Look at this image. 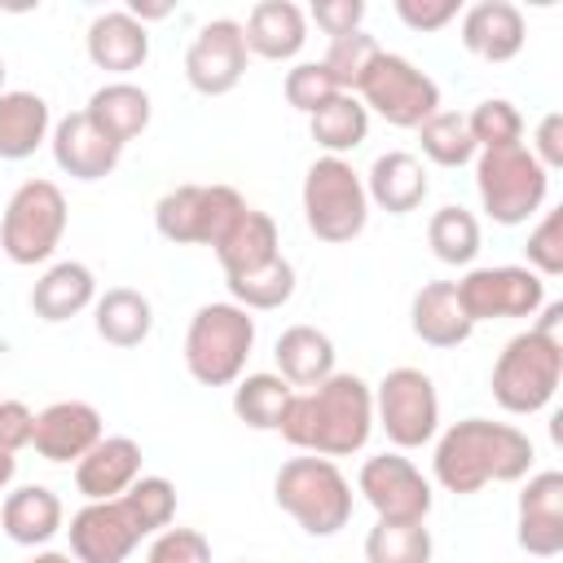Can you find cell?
<instances>
[{
	"label": "cell",
	"instance_id": "obj_1",
	"mask_svg": "<svg viewBox=\"0 0 563 563\" xmlns=\"http://www.w3.org/2000/svg\"><path fill=\"white\" fill-rule=\"evenodd\" d=\"M537 449L528 431L515 422H493V418H462L440 431L435 453H431V479L444 493L475 497L488 484H519L532 475Z\"/></svg>",
	"mask_w": 563,
	"mask_h": 563
},
{
	"label": "cell",
	"instance_id": "obj_2",
	"mask_svg": "<svg viewBox=\"0 0 563 563\" xmlns=\"http://www.w3.org/2000/svg\"><path fill=\"white\" fill-rule=\"evenodd\" d=\"M282 440L317 457H352L374 431V387L361 374L334 369L325 383L295 391L282 413Z\"/></svg>",
	"mask_w": 563,
	"mask_h": 563
},
{
	"label": "cell",
	"instance_id": "obj_3",
	"mask_svg": "<svg viewBox=\"0 0 563 563\" xmlns=\"http://www.w3.org/2000/svg\"><path fill=\"white\" fill-rule=\"evenodd\" d=\"M176 519V484L163 475H141L123 497L88 501L70 515V554L79 563H128V554L172 528Z\"/></svg>",
	"mask_w": 563,
	"mask_h": 563
},
{
	"label": "cell",
	"instance_id": "obj_4",
	"mask_svg": "<svg viewBox=\"0 0 563 563\" xmlns=\"http://www.w3.org/2000/svg\"><path fill=\"white\" fill-rule=\"evenodd\" d=\"M563 383V303H541L537 325L519 330L493 361V400L506 413H541Z\"/></svg>",
	"mask_w": 563,
	"mask_h": 563
},
{
	"label": "cell",
	"instance_id": "obj_5",
	"mask_svg": "<svg viewBox=\"0 0 563 563\" xmlns=\"http://www.w3.org/2000/svg\"><path fill=\"white\" fill-rule=\"evenodd\" d=\"M273 501L308 532V537H334L352 519V479L339 471L334 457L299 453L286 457L273 475Z\"/></svg>",
	"mask_w": 563,
	"mask_h": 563
},
{
	"label": "cell",
	"instance_id": "obj_6",
	"mask_svg": "<svg viewBox=\"0 0 563 563\" xmlns=\"http://www.w3.org/2000/svg\"><path fill=\"white\" fill-rule=\"evenodd\" d=\"M255 347V317L233 299L202 303L185 330V369L202 387H233Z\"/></svg>",
	"mask_w": 563,
	"mask_h": 563
},
{
	"label": "cell",
	"instance_id": "obj_7",
	"mask_svg": "<svg viewBox=\"0 0 563 563\" xmlns=\"http://www.w3.org/2000/svg\"><path fill=\"white\" fill-rule=\"evenodd\" d=\"M303 224L317 242L343 246L352 238L365 233L369 224V198H365V180L347 158H330L321 154L308 172H303Z\"/></svg>",
	"mask_w": 563,
	"mask_h": 563
},
{
	"label": "cell",
	"instance_id": "obj_8",
	"mask_svg": "<svg viewBox=\"0 0 563 563\" xmlns=\"http://www.w3.org/2000/svg\"><path fill=\"white\" fill-rule=\"evenodd\" d=\"M479 207L493 224H528L550 194V172L528 154V145H501L475 154Z\"/></svg>",
	"mask_w": 563,
	"mask_h": 563
},
{
	"label": "cell",
	"instance_id": "obj_9",
	"mask_svg": "<svg viewBox=\"0 0 563 563\" xmlns=\"http://www.w3.org/2000/svg\"><path fill=\"white\" fill-rule=\"evenodd\" d=\"M66 194L53 185V180H22L9 202H4V220H0V251L31 268V264H44L57 246H62V233H66Z\"/></svg>",
	"mask_w": 563,
	"mask_h": 563
},
{
	"label": "cell",
	"instance_id": "obj_10",
	"mask_svg": "<svg viewBox=\"0 0 563 563\" xmlns=\"http://www.w3.org/2000/svg\"><path fill=\"white\" fill-rule=\"evenodd\" d=\"M246 211L233 185H176L154 202V229L176 246H211Z\"/></svg>",
	"mask_w": 563,
	"mask_h": 563
},
{
	"label": "cell",
	"instance_id": "obj_11",
	"mask_svg": "<svg viewBox=\"0 0 563 563\" xmlns=\"http://www.w3.org/2000/svg\"><path fill=\"white\" fill-rule=\"evenodd\" d=\"M374 427H383V435L396 449L431 444L440 431V396H435L431 374L413 365L387 369L374 387Z\"/></svg>",
	"mask_w": 563,
	"mask_h": 563
},
{
	"label": "cell",
	"instance_id": "obj_12",
	"mask_svg": "<svg viewBox=\"0 0 563 563\" xmlns=\"http://www.w3.org/2000/svg\"><path fill=\"white\" fill-rule=\"evenodd\" d=\"M361 106L374 110L378 119H387L391 128H422L435 110H440V88L427 70H418L409 57L400 53H378L374 66L365 70L361 88H356Z\"/></svg>",
	"mask_w": 563,
	"mask_h": 563
},
{
	"label": "cell",
	"instance_id": "obj_13",
	"mask_svg": "<svg viewBox=\"0 0 563 563\" xmlns=\"http://www.w3.org/2000/svg\"><path fill=\"white\" fill-rule=\"evenodd\" d=\"M457 299L475 325L479 321H519V317L541 312L545 282L523 264H484L457 282Z\"/></svg>",
	"mask_w": 563,
	"mask_h": 563
},
{
	"label": "cell",
	"instance_id": "obj_14",
	"mask_svg": "<svg viewBox=\"0 0 563 563\" xmlns=\"http://www.w3.org/2000/svg\"><path fill=\"white\" fill-rule=\"evenodd\" d=\"M356 493L374 506L378 519L391 523H427L431 515V479L405 453H374L361 462Z\"/></svg>",
	"mask_w": 563,
	"mask_h": 563
},
{
	"label": "cell",
	"instance_id": "obj_15",
	"mask_svg": "<svg viewBox=\"0 0 563 563\" xmlns=\"http://www.w3.org/2000/svg\"><path fill=\"white\" fill-rule=\"evenodd\" d=\"M246 35L238 18H211L198 26V35L185 48V79L198 97H224L246 75Z\"/></svg>",
	"mask_w": 563,
	"mask_h": 563
},
{
	"label": "cell",
	"instance_id": "obj_16",
	"mask_svg": "<svg viewBox=\"0 0 563 563\" xmlns=\"http://www.w3.org/2000/svg\"><path fill=\"white\" fill-rule=\"evenodd\" d=\"M515 541L532 559L563 554V471H532V475H523Z\"/></svg>",
	"mask_w": 563,
	"mask_h": 563
},
{
	"label": "cell",
	"instance_id": "obj_17",
	"mask_svg": "<svg viewBox=\"0 0 563 563\" xmlns=\"http://www.w3.org/2000/svg\"><path fill=\"white\" fill-rule=\"evenodd\" d=\"M101 435H106V422H101L97 405H88V400H53L48 409L35 413L31 444H35V453L44 462L66 466V462H79Z\"/></svg>",
	"mask_w": 563,
	"mask_h": 563
},
{
	"label": "cell",
	"instance_id": "obj_18",
	"mask_svg": "<svg viewBox=\"0 0 563 563\" xmlns=\"http://www.w3.org/2000/svg\"><path fill=\"white\" fill-rule=\"evenodd\" d=\"M48 145H53V163H57L70 180H101V176H110V172L119 167V158H123V145H114L84 110L57 119Z\"/></svg>",
	"mask_w": 563,
	"mask_h": 563
},
{
	"label": "cell",
	"instance_id": "obj_19",
	"mask_svg": "<svg viewBox=\"0 0 563 563\" xmlns=\"http://www.w3.org/2000/svg\"><path fill=\"white\" fill-rule=\"evenodd\" d=\"M462 48L479 62H510L523 53L528 44V22L519 13V4L510 0H475L471 9H462Z\"/></svg>",
	"mask_w": 563,
	"mask_h": 563
},
{
	"label": "cell",
	"instance_id": "obj_20",
	"mask_svg": "<svg viewBox=\"0 0 563 563\" xmlns=\"http://www.w3.org/2000/svg\"><path fill=\"white\" fill-rule=\"evenodd\" d=\"M136 479H141V444L132 435H101L75 462V488L84 493V501L123 497Z\"/></svg>",
	"mask_w": 563,
	"mask_h": 563
},
{
	"label": "cell",
	"instance_id": "obj_21",
	"mask_svg": "<svg viewBox=\"0 0 563 563\" xmlns=\"http://www.w3.org/2000/svg\"><path fill=\"white\" fill-rule=\"evenodd\" d=\"M88 62L106 75H132L150 62V26H141L128 9H106L88 22L84 35Z\"/></svg>",
	"mask_w": 563,
	"mask_h": 563
},
{
	"label": "cell",
	"instance_id": "obj_22",
	"mask_svg": "<svg viewBox=\"0 0 563 563\" xmlns=\"http://www.w3.org/2000/svg\"><path fill=\"white\" fill-rule=\"evenodd\" d=\"M242 35H246L251 57L290 62L308 44V13L295 0H260V4H251L246 22H242Z\"/></svg>",
	"mask_w": 563,
	"mask_h": 563
},
{
	"label": "cell",
	"instance_id": "obj_23",
	"mask_svg": "<svg viewBox=\"0 0 563 563\" xmlns=\"http://www.w3.org/2000/svg\"><path fill=\"white\" fill-rule=\"evenodd\" d=\"M361 180H365L369 207H378V211H387V216H409V211H418L422 198H427V189H431L422 158L409 154V150H387V154H378Z\"/></svg>",
	"mask_w": 563,
	"mask_h": 563
},
{
	"label": "cell",
	"instance_id": "obj_24",
	"mask_svg": "<svg viewBox=\"0 0 563 563\" xmlns=\"http://www.w3.org/2000/svg\"><path fill=\"white\" fill-rule=\"evenodd\" d=\"M409 330L427 347H462L475 334V321L457 299V282H427L409 303Z\"/></svg>",
	"mask_w": 563,
	"mask_h": 563
},
{
	"label": "cell",
	"instance_id": "obj_25",
	"mask_svg": "<svg viewBox=\"0 0 563 563\" xmlns=\"http://www.w3.org/2000/svg\"><path fill=\"white\" fill-rule=\"evenodd\" d=\"M66 523L62 497L48 484H22L0 501V528L13 545H48Z\"/></svg>",
	"mask_w": 563,
	"mask_h": 563
},
{
	"label": "cell",
	"instance_id": "obj_26",
	"mask_svg": "<svg viewBox=\"0 0 563 563\" xmlns=\"http://www.w3.org/2000/svg\"><path fill=\"white\" fill-rule=\"evenodd\" d=\"M97 303V277L88 264L79 260H57L40 273V282L31 286V312L48 325H62L70 317H79L84 308Z\"/></svg>",
	"mask_w": 563,
	"mask_h": 563
},
{
	"label": "cell",
	"instance_id": "obj_27",
	"mask_svg": "<svg viewBox=\"0 0 563 563\" xmlns=\"http://www.w3.org/2000/svg\"><path fill=\"white\" fill-rule=\"evenodd\" d=\"M53 136V110L31 88H4L0 92V158L22 163Z\"/></svg>",
	"mask_w": 563,
	"mask_h": 563
},
{
	"label": "cell",
	"instance_id": "obj_28",
	"mask_svg": "<svg viewBox=\"0 0 563 563\" xmlns=\"http://www.w3.org/2000/svg\"><path fill=\"white\" fill-rule=\"evenodd\" d=\"M282 255V238H277V220L260 207H246L229 233L216 242V260L224 268V277H242V273H255L264 264H273Z\"/></svg>",
	"mask_w": 563,
	"mask_h": 563
},
{
	"label": "cell",
	"instance_id": "obj_29",
	"mask_svg": "<svg viewBox=\"0 0 563 563\" xmlns=\"http://www.w3.org/2000/svg\"><path fill=\"white\" fill-rule=\"evenodd\" d=\"M84 114H88L114 145H128V141H136V136L150 128L154 101H150V92H145L141 84H132V79H110V84H101V88L88 97Z\"/></svg>",
	"mask_w": 563,
	"mask_h": 563
},
{
	"label": "cell",
	"instance_id": "obj_30",
	"mask_svg": "<svg viewBox=\"0 0 563 563\" xmlns=\"http://www.w3.org/2000/svg\"><path fill=\"white\" fill-rule=\"evenodd\" d=\"M273 361L290 387L308 391L334 374V339L317 325H286L273 343Z\"/></svg>",
	"mask_w": 563,
	"mask_h": 563
},
{
	"label": "cell",
	"instance_id": "obj_31",
	"mask_svg": "<svg viewBox=\"0 0 563 563\" xmlns=\"http://www.w3.org/2000/svg\"><path fill=\"white\" fill-rule=\"evenodd\" d=\"M92 330L110 347H141L154 330V303L132 286H110L92 303Z\"/></svg>",
	"mask_w": 563,
	"mask_h": 563
},
{
	"label": "cell",
	"instance_id": "obj_32",
	"mask_svg": "<svg viewBox=\"0 0 563 563\" xmlns=\"http://www.w3.org/2000/svg\"><path fill=\"white\" fill-rule=\"evenodd\" d=\"M308 132L330 158H343L369 136V110L361 106L356 92H334L325 106L308 114Z\"/></svg>",
	"mask_w": 563,
	"mask_h": 563
},
{
	"label": "cell",
	"instance_id": "obj_33",
	"mask_svg": "<svg viewBox=\"0 0 563 563\" xmlns=\"http://www.w3.org/2000/svg\"><path fill=\"white\" fill-rule=\"evenodd\" d=\"M295 387L282 374H242L233 383V413L251 431H277Z\"/></svg>",
	"mask_w": 563,
	"mask_h": 563
},
{
	"label": "cell",
	"instance_id": "obj_34",
	"mask_svg": "<svg viewBox=\"0 0 563 563\" xmlns=\"http://www.w3.org/2000/svg\"><path fill=\"white\" fill-rule=\"evenodd\" d=\"M427 242H431V255L440 264H453V268H466L475 255H479V220L475 211L449 202L440 207L431 220H427Z\"/></svg>",
	"mask_w": 563,
	"mask_h": 563
},
{
	"label": "cell",
	"instance_id": "obj_35",
	"mask_svg": "<svg viewBox=\"0 0 563 563\" xmlns=\"http://www.w3.org/2000/svg\"><path fill=\"white\" fill-rule=\"evenodd\" d=\"M229 286V299L246 312H273L282 303H290L295 295V264L286 255H277L273 264L255 268V273H242V277H224Z\"/></svg>",
	"mask_w": 563,
	"mask_h": 563
},
{
	"label": "cell",
	"instance_id": "obj_36",
	"mask_svg": "<svg viewBox=\"0 0 563 563\" xmlns=\"http://www.w3.org/2000/svg\"><path fill=\"white\" fill-rule=\"evenodd\" d=\"M431 528L427 523H391L378 519L365 532V563H431Z\"/></svg>",
	"mask_w": 563,
	"mask_h": 563
},
{
	"label": "cell",
	"instance_id": "obj_37",
	"mask_svg": "<svg viewBox=\"0 0 563 563\" xmlns=\"http://www.w3.org/2000/svg\"><path fill=\"white\" fill-rule=\"evenodd\" d=\"M418 141H422V154L435 163V167H466L475 163V141H471V128H466V114L457 110H435L422 128H418Z\"/></svg>",
	"mask_w": 563,
	"mask_h": 563
},
{
	"label": "cell",
	"instance_id": "obj_38",
	"mask_svg": "<svg viewBox=\"0 0 563 563\" xmlns=\"http://www.w3.org/2000/svg\"><path fill=\"white\" fill-rule=\"evenodd\" d=\"M471 141L475 150H501V145H523V114L515 101L506 97H484L471 114H466Z\"/></svg>",
	"mask_w": 563,
	"mask_h": 563
},
{
	"label": "cell",
	"instance_id": "obj_39",
	"mask_svg": "<svg viewBox=\"0 0 563 563\" xmlns=\"http://www.w3.org/2000/svg\"><path fill=\"white\" fill-rule=\"evenodd\" d=\"M378 53H383V48H378V40H374V35L352 31V35L330 40V48H325L321 66H325V75L334 79V88H339V92H356V88H361V79H365V70L374 66V57H378Z\"/></svg>",
	"mask_w": 563,
	"mask_h": 563
},
{
	"label": "cell",
	"instance_id": "obj_40",
	"mask_svg": "<svg viewBox=\"0 0 563 563\" xmlns=\"http://www.w3.org/2000/svg\"><path fill=\"white\" fill-rule=\"evenodd\" d=\"M523 260H528L523 268H532L541 282L563 273V207L541 211V220H537V224H532V233H528Z\"/></svg>",
	"mask_w": 563,
	"mask_h": 563
},
{
	"label": "cell",
	"instance_id": "obj_41",
	"mask_svg": "<svg viewBox=\"0 0 563 563\" xmlns=\"http://www.w3.org/2000/svg\"><path fill=\"white\" fill-rule=\"evenodd\" d=\"M282 92H286V101H290L299 114H312V110L325 106L339 88H334V79L325 75L321 62H295V66L286 70V79H282Z\"/></svg>",
	"mask_w": 563,
	"mask_h": 563
},
{
	"label": "cell",
	"instance_id": "obj_42",
	"mask_svg": "<svg viewBox=\"0 0 563 563\" xmlns=\"http://www.w3.org/2000/svg\"><path fill=\"white\" fill-rule=\"evenodd\" d=\"M145 563H211V541L198 528H163L154 532Z\"/></svg>",
	"mask_w": 563,
	"mask_h": 563
},
{
	"label": "cell",
	"instance_id": "obj_43",
	"mask_svg": "<svg viewBox=\"0 0 563 563\" xmlns=\"http://www.w3.org/2000/svg\"><path fill=\"white\" fill-rule=\"evenodd\" d=\"M396 18L409 26V31H440L449 26L453 18H462V4L457 0H396Z\"/></svg>",
	"mask_w": 563,
	"mask_h": 563
},
{
	"label": "cell",
	"instance_id": "obj_44",
	"mask_svg": "<svg viewBox=\"0 0 563 563\" xmlns=\"http://www.w3.org/2000/svg\"><path fill=\"white\" fill-rule=\"evenodd\" d=\"M308 18H312L330 40H339V35L361 31V22H365V0H317Z\"/></svg>",
	"mask_w": 563,
	"mask_h": 563
},
{
	"label": "cell",
	"instance_id": "obj_45",
	"mask_svg": "<svg viewBox=\"0 0 563 563\" xmlns=\"http://www.w3.org/2000/svg\"><path fill=\"white\" fill-rule=\"evenodd\" d=\"M528 154H532L545 172H559V167H563V114H559V110L541 114V123H537V132H532V145H528Z\"/></svg>",
	"mask_w": 563,
	"mask_h": 563
},
{
	"label": "cell",
	"instance_id": "obj_46",
	"mask_svg": "<svg viewBox=\"0 0 563 563\" xmlns=\"http://www.w3.org/2000/svg\"><path fill=\"white\" fill-rule=\"evenodd\" d=\"M31 431H35V413L26 400H0V449L4 453H18L31 444Z\"/></svg>",
	"mask_w": 563,
	"mask_h": 563
},
{
	"label": "cell",
	"instance_id": "obj_47",
	"mask_svg": "<svg viewBox=\"0 0 563 563\" xmlns=\"http://www.w3.org/2000/svg\"><path fill=\"white\" fill-rule=\"evenodd\" d=\"M172 9H176V4H167V0H158V4H150V0H132V4H128V13H132L141 26H145V22H158V18H172Z\"/></svg>",
	"mask_w": 563,
	"mask_h": 563
},
{
	"label": "cell",
	"instance_id": "obj_48",
	"mask_svg": "<svg viewBox=\"0 0 563 563\" xmlns=\"http://www.w3.org/2000/svg\"><path fill=\"white\" fill-rule=\"evenodd\" d=\"M13 475H18V453H4L0 449V493L13 484Z\"/></svg>",
	"mask_w": 563,
	"mask_h": 563
},
{
	"label": "cell",
	"instance_id": "obj_49",
	"mask_svg": "<svg viewBox=\"0 0 563 563\" xmlns=\"http://www.w3.org/2000/svg\"><path fill=\"white\" fill-rule=\"evenodd\" d=\"M26 563H79L70 550H35Z\"/></svg>",
	"mask_w": 563,
	"mask_h": 563
},
{
	"label": "cell",
	"instance_id": "obj_50",
	"mask_svg": "<svg viewBox=\"0 0 563 563\" xmlns=\"http://www.w3.org/2000/svg\"><path fill=\"white\" fill-rule=\"evenodd\" d=\"M4 75H9V70H4V57H0V92H4Z\"/></svg>",
	"mask_w": 563,
	"mask_h": 563
},
{
	"label": "cell",
	"instance_id": "obj_51",
	"mask_svg": "<svg viewBox=\"0 0 563 563\" xmlns=\"http://www.w3.org/2000/svg\"><path fill=\"white\" fill-rule=\"evenodd\" d=\"M242 563H246V559H242Z\"/></svg>",
	"mask_w": 563,
	"mask_h": 563
}]
</instances>
